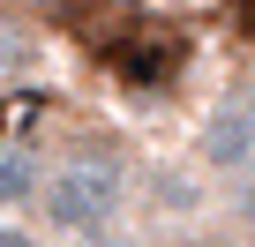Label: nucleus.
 Wrapping results in <instances>:
<instances>
[{
    "label": "nucleus",
    "mask_w": 255,
    "mask_h": 247,
    "mask_svg": "<svg viewBox=\"0 0 255 247\" xmlns=\"http://www.w3.org/2000/svg\"><path fill=\"white\" fill-rule=\"evenodd\" d=\"M218 8L233 15V30H240V38H255V0H218Z\"/></svg>",
    "instance_id": "1a4fd4ad"
},
{
    "label": "nucleus",
    "mask_w": 255,
    "mask_h": 247,
    "mask_svg": "<svg viewBox=\"0 0 255 247\" xmlns=\"http://www.w3.org/2000/svg\"><path fill=\"white\" fill-rule=\"evenodd\" d=\"M195 165H203V180H255V90H233L203 112Z\"/></svg>",
    "instance_id": "f03ea898"
},
{
    "label": "nucleus",
    "mask_w": 255,
    "mask_h": 247,
    "mask_svg": "<svg viewBox=\"0 0 255 247\" xmlns=\"http://www.w3.org/2000/svg\"><path fill=\"white\" fill-rule=\"evenodd\" d=\"M233 187H240V195H233V225L255 232V180H233Z\"/></svg>",
    "instance_id": "423d86ee"
},
{
    "label": "nucleus",
    "mask_w": 255,
    "mask_h": 247,
    "mask_svg": "<svg viewBox=\"0 0 255 247\" xmlns=\"http://www.w3.org/2000/svg\"><path fill=\"white\" fill-rule=\"evenodd\" d=\"M195 247H225V240H195Z\"/></svg>",
    "instance_id": "9d476101"
},
{
    "label": "nucleus",
    "mask_w": 255,
    "mask_h": 247,
    "mask_svg": "<svg viewBox=\"0 0 255 247\" xmlns=\"http://www.w3.org/2000/svg\"><path fill=\"white\" fill-rule=\"evenodd\" d=\"M0 247H45V240H38L23 217H0Z\"/></svg>",
    "instance_id": "0eeeda50"
},
{
    "label": "nucleus",
    "mask_w": 255,
    "mask_h": 247,
    "mask_svg": "<svg viewBox=\"0 0 255 247\" xmlns=\"http://www.w3.org/2000/svg\"><path fill=\"white\" fill-rule=\"evenodd\" d=\"M128 195H135V172H128V150L113 135H83L75 150L45 158L38 180V232L53 240H83V232H113L128 217Z\"/></svg>",
    "instance_id": "f257e3e1"
},
{
    "label": "nucleus",
    "mask_w": 255,
    "mask_h": 247,
    "mask_svg": "<svg viewBox=\"0 0 255 247\" xmlns=\"http://www.w3.org/2000/svg\"><path fill=\"white\" fill-rule=\"evenodd\" d=\"M23 68H30V38H23V23H15L8 8H0V90H8Z\"/></svg>",
    "instance_id": "20e7f679"
},
{
    "label": "nucleus",
    "mask_w": 255,
    "mask_h": 247,
    "mask_svg": "<svg viewBox=\"0 0 255 247\" xmlns=\"http://www.w3.org/2000/svg\"><path fill=\"white\" fill-rule=\"evenodd\" d=\"M68 247H143V240H135V232H120V225H113V232H83V240H68Z\"/></svg>",
    "instance_id": "6e6552de"
},
{
    "label": "nucleus",
    "mask_w": 255,
    "mask_h": 247,
    "mask_svg": "<svg viewBox=\"0 0 255 247\" xmlns=\"http://www.w3.org/2000/svg\"><path fill=\"white\" fill-rule=\"evenodd\" d=\"M38 180H45V150L23 143V135H0V217H15L38 202Z\"/></svg>",
    "instance_id": "7ed1b4c3"
},
{
    "label": "nucleus",
    "mask_w": 255,
    "mask_h": 247,
    "mask_svg": "<svg viewBox=\"0 0 255 247\" xmlns=\"http://www.w3.org/2000/svg\"><path fill=\"white\" fill-rule=\"evenodd\" d=\"M195 180H203V165H195V172H150V195H165V210L188 217V210H195Z\"/></svg>",
    "instance_id": "39448f33"
}]
</instances>
